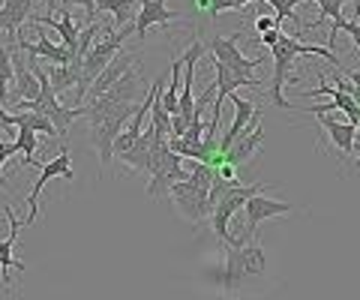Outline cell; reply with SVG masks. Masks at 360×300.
<instances>
[{
  "label": "cell",
  "mask_w": 360,
  "mask_h": 300,
  "mask_svg": "<svg viewBox=\"0 0 360 300\" xmlns=\"http://www.w3.org/2000/svg\"><path fill=\"white\" fill-rule=\"evenodd\" d=\"M274 27H279V25H276V18H270V15H258V18H255V30H258V33L274 30ZM279 30H283V27H279Z\"/></svg>",
  "instance_id": "cell-29"
},
{
  "label": "cell",
  "mask_w": 360,
  "mask_h": 300,
  "mask_svg": "<svg viewBox=\"0 0 360 300\" xmlns=\"http://www.w3.org/2000/svg\"><path fill=\"white\" fill-rule=\"evenodd\" d=\"M342 30H348V37L354 39V48L360 51V21L357 18H345V25H342Z\"/></svg>",
  "instance_id": "cell-28"
},
{
  "label": "cell",
  "mask_w": 360,
  "mask_h": 300,
  "mask_svg": "<svg viewBox=\"0 0 360 300\" xmlns=\"http://www.w3.org/2000/svg\"><path fill=\"white\" fill-rule=\"evenodd\" d=\"M238 39H240V33H234V37H213L210 39V58L213 60H219L222 66H229V70H238V72H250L255 75V70L264 63V58H243V51L238 48Z\"/></svg>",
  "instance_id": "cell-8"
},
{
  "label": "cell",
  "mask_w": 360,
  "mask_h": 300,
  "mask_svg": "<svg viewBox=\"0 0 360 300\" xmlns=\"http://www.w3.org/2000/svg\"><path fill=\"white\" fill-rule=\"evenodd\" d=\"M42 174H39V181L33 183V190H30V198H27V204H30V214L27 219H21L25 226H30V222H37V214H39V193H42V186L54 181V177H63V181H72L75 171H72V157H70V150L60 148V157L58 159H51V162H42L39 165Z\"/></svg>",
  "instance_id": "cell-9"
},
{
  "label": "cell",
  "mask_w": 360,
  "mask_h": 300,
  "mask_svg": "<svg viewBox=\"0 0 360 300\" xmlns=\"http://www.w3.org/2000/svg\"><path fill=\"white\" fill-rule=\"evenodd\" d=\"M153 144H156V129L148 124V129L141 132V138L132 144V150L123 153V162L129 165L132 171H144V174H150V159H153Z\"/></svg>",
  "instance_id": "cell-16"
},
{
  "label": "cell",
  "mask_w": 360,
  "mask_h": 300,
  "mask_svg": "<svg viewBox=\"0 0 360 300\" xmlns=\"http://www.w3.org/2000/svg\"><path fill=\"white\" fill-rule=\"evenodd\" d=\"M315 6H319V18L315 21H309V30H315L319 25H324V18L330 21V46H333V39H336V33L342 30V25H345V15H342V6L348 4V0H312Z\"/></svg>",
  "instance_id": "cell-20"
},
{
  "label": "cell",
  "mask_w": 360,
  "mask_h": 300,
  "mask_svg": "<svg viewBox=\"0 0 360 300\" xmlns=\"http://www.w3.org/2000/svg\"><path fill=\"white\" fill-rule=\"evenodd\" d=\"M357 129H360V124H357ZM357 165H360V157H357Z\"/></svg>",
  "instance_id": "cell-32"
},
{
  "label": "cell",
  "mask_w": 360,
  "mask_h": 300,
  "mask_svg": "<svg viewBox=\"0 0 360 300\" xmlns=\"http://www.w3.org/2000/svg\"><path fill=\"white\" fill-rule=\"evenodd\" d=\"M319 117V126L328 132V138L336 144V150L352 157L354 153V136H357V126L354 124H342V120H333L330 115H315Z\"/></svg>",
  "instance_id": "cell-17"
},
{
  "label": "cell",
  "mask_w": 360,
  "mask_h": 300,
  "mask_svg": "<svg viewBox=\"0 0 360 300\" xmlns=\"http://www.w3.org/2000/svg\"><path fill=\"white\" fill-rule=\"evenodd\" d=\"M99 9L115 15V30H123L132 18H139V0H99L96 13Z\"/></svg>",
  "instance_id": "cell-21"
},
{
  "label": "cell",
  "mask_w": 360,
  "mask_h": 300,
  "mask_svg": "<svg viewBox=\"0 0 360 300\" xmlns=\"http://www.w3.org/2000/svg\"><path fill=\"white\" fill-rule=\"evenodd\" d=\"M267 270V255L258 243H243V247H225V268H222V288L225 294L240 292L252 280H262Z\"/></svg>",
  "instance_id": "cell-3"
},
{
  "label": "cell",
  "mask_w": 360,
  "mask_h": 300,
  "mask_svg": "<svg viewBox=\"0 0 360 300\" xmlns=\"http://www.w3.org/2000/svg\"><path fill=\"white\" fill-rule=\"evenodd\" d=\"M139 105L135 103H117V99H111L108 93L94 99V103H84V117L90 120V141H94V148L99 153V169H103V174H108L111 157H115V141L120 138L127 120L135 117Z\"/></svg>",
  "instance_id": "cell-1"
},
{
  "label": "cell",
  "mask_w": 360,
  "mask_h": 300,
  "mask_svg": "<svg viewBox=\"0 0 360 300\" xmlns=\"http://www.w3.org/2000/svg\"><path fill=\"white\" fill-rule=\"evenodd\" d=\"M262 141H264V129H262V126L246 129V136H243L240 141H234V148L222 157V165H234V169H243V165L252 159V153L262 148Z\"/></svg>",
  "instance_id": "cell-18"
},
{
  "label": "cell",
  "mask_w": 360,
  "mask_h": 300,
  "mask_svg": "<svg viewBox=\"0 0 360 300\" xmlns=\"http://www.w3.org/2000/svg\"><path fill=\"white\" fill-rule=\"evenodd\" d=\"M4 214L9 219V235H6L4 243H0V276H4V285H6V292H9V288H13V276H9V270H18V273L25 270V264H21V261H13V252L18 249V231H21L25 222L15 219L13 207H6Z\"/></svg>",
  "instance_id": "cell-14"
},
{
  "label": "cell",
  "mask_w": 360,
  "mask_h": 300,
  "mask_svg": "<svg viewBox=\"0 0 360 300\" xmlns=\"http://www.w3.org/2000/svg\"><path fill=\"white\" fill-rule=\"evenodd\" d=\"M201 4H205V0H201ZM225 4H229V0H207V13H210V18L222 15V13H225Z\"/></svg>",
  "instance_id": "cell-30"
},
{
  "label": "cell",
  "mask_w": 360,
  "mask_h": 300,
  "mask_svg": "<svg viewBox=\"0 0 360 300\" xmlns=\"http://www.w3.org/2000/svg\"><path fill=\"white\" fill-rule=\"evenodd\" d=\"M49 6H51V15H33L30 21L33 25H45V27H54L60 33V39H63V46L70 48L72 54L78 51V39H82V27L72 21L70 15V6H60V0H49Z\"/></svg>",
  "instance_id": "cell-12"
},
{
  "label": "cell",
  "mask_w": 360,
  "mask_h": 300,
  "mask_svg": "<svg viewBox=\"0 0 360 300\" xmlns=\"http://www.w3.org/2000/svg\"><path fill=\"white\" fill-rule=\"evenodd\" d=\"M0 186H4V183H0Z\"/></svg>",
  "instance_id": "cell-33"
},
{
  "label": "cell",
  "mask_w": 360,
  "mask_h": 300,
  "mask_svg": "<svg viewBox=\"0 0 360 300\" xmlns=\"http://www.w3.org/2000/svg\"><path fill=\"white\" fill-rule=\"evenodd\" d=\"M267 186L264 183H252V186H240L238 193H231V195H225V198H219L217 204H213V210H210V228H213V235L219 237V243L222 247H229L231 243V235H229V226H231V219H234V214L250 202V198L255 195V193H264Z\"/></svg>",
  "instance_id": "cell-5"
},
{
  "label": "cell",
  "mask_w": 360,
  "mask_h": 300,
  "mask_svg": "<svg viewBox=\"0 0 360 300\" xmlns=\"http://www.w3.org/2000/svg\"><path fill=\"white\" fill-rule=\"evenodd\" d=\"M180 63H184L180 58L172 63V81H168V91H162V108L172 117L180 115V96H177V87H180Z\"/></svg>",
  "instance_id": "cell-24"
},
{
  "label": "cell",
  "mask_w": 360,
  "mask_h": 300,
  "mask_svg": "<svg viewBox=\"0 0 360 300\" xmlns=\"http://www.w3.org/2000/svg\"><path fill=\"white\" fill-rule=\"evenodd\" d=\"M184 171V157H177L168 141L156 138L153 144V159H150V183H148V198L150 202H160L162 195L172 193V186L177 181H186Z\"/></svg>",
  "instance_id": "cell-4"
},
{
  "label": "cell",
  "mask_w": 360,
  "mask_h": 300,
  "mask_svg": "<svg viewBox=\"0 0 360 300\" xmlns=\"http://www.w3.org/2000/svg\"><path fill=\"white\" fill-rule=\"evenodd\" d=\"M270 54H274V87H270V103H276L279 108H295L288 103V99L283 96V87L288 81V70L295 66L297 58H303V54H315V58H324L328 63H333L336 70H342L340 60H336V54L330 48L324 46H307V42H300L297 37H288V33H283L279 37V42L274 48H270Z\"/></svg>",
  "instance_id": "cell-2"
},
{
  "label": "cell",
  "mask_w": 360,
  "mask_h": 300,
  "mask_svg": "<svg viewBox=\"0 0 360 300\" xmlns=\"http://www.w3.org/2000/svg\"><path fill=\"white\" fill-rule=\"evenodd\" d=\"M243 210H246V235L243 237H255L258 228H262V222L291 214L295 204H291V202H279V198H270L264 193H255L250 202L243 204Z\"/></svg>",
  "instance_id": "cell-6"
},
{
  "label": "cell",
  "mask_w": 360,
  "mask_h": 300,
  "mask_svg": "<svg viewBox=\"0 0 360 300\" xmlns=\"http://www.w3.org/2000/svg\"><path fill=\"white\" fill-rule=\"evenodd\" d=\"M37 4L39 0H4V6H0V33L15 37L25 27V21L33 18V6Z\"/></svg>",
  "instance_id": "cell-15"
},
{
  "label": "cell",
  "mask_w": 360,
  "mask_h": 300,
  "mask_svg": "<svg viewBox=\"0 0 360 300\" xmlns=\"http://www.w3.org/2000/svg\"><path fill=\"white\" fill-rule=\"evenodd\" d=\"M96 4L99 0H60V6H82V9H87V21H96Z\"/></svg>",
  "instance_id": "cell-25"
},
{
  "label": "cell",
  "mask_w": 360,
  "mask_h": 300,
  "mask_svg": "<svg viewBox=\"0 0 360 300\" xmlns=\"http://www.w3.org/2000/svg\"><path fill=\"white\" fill-rule=\"evenodd\" d=\"M279 37H283V30H279V27H274V30H264V33H262V42H264V46L274 48L276 42H279Z\"/></svg>",
  "instance_id": "cell-31"
},
{
  "label": "cell",
  "mask_w": 360,
  "mask_h": 300,
  "mask_svg": "<svg viewBox=\"0 0 360 300\" xmlns=\"http://www.w3.org/2000/svg\"><path fill=\"white\" fill-rule=\"evenodd\" d=\"M139 63H141V54H139V51L120 48V51L115 54V60H111V63L105 66V70H103V75H99V79L94 81V87H90V93H87L84 103H94V99H99V96H103V93L108 91L111 84H117V81L123 79V75H127V72L132 70V66H139Z\"/></svg>",
  "instance_id": "cell-11"
},
{
  "label": "cell",
  "mask_w": 360,
  "mask_h": 300,
  "mask_svg": "<svg viewBox=\"0 0 360 300\" xmlns=\"http://www.w3.org/2000/svg\"><path fill=\"white\" fill-rule=\"evenodd\" d=\"M172 198L186 219L201 222L205 216H210V190H205V186H195L193 181H177L172 186Z\"/></svg>",
  "instance_id": "cell-7"
},
{
  "label": "cell",
  "mask_w": 360,
  "mask_h": 300,
  "mask_svg": "<svg viewBox=\"0 0 360 300\" xmlns=\"http://www.w3.org/2000/svg\"><path fill=\"white\" fill-rule=\"evenodd\" d=\"M13 144H15V153H25V165H37V150H42L37 141V129L18 126V138Z\"/></svg>",
  "instance_id": "cell-23"
},
{
  "label": "cell",
  "mask_w": 360,
  "mask_h": 300,
  "mask_svg": "<svg viewBox=\"0 0 360 300\" xmlns=\"http://www.w3.org/2000/svg\"><path fill=\"white\" fill-rule=\"evenodd\" d=\"M0 103L6 108L18 105V96H15V66H13V48L0 46Z\"/></svg>",
  "instance_id": "cell-19"
},
{
  "label": "cell",
  "mask_w": 360,
  "mask_h": 300,
  "mask_svg": "<svg viewBox=\"0 0 360 300\" xmlns=\"http://www.w3.org/2000/svg\"><path fill=\"white\" fill-rule=\"evenodd\" d=\"M49 79H51L54 93H63V91H70V87H78V81H82V60H72V63H63V66H51Z\"/></svg>",
  "instance_id": "cell-22"
},
{
  "label": "cell",
  "mask_w": 360,
  "mask_h": 300,
  "mask_svg": "<svg viewBox=\"0 0 360 300\" xmlns=\"http://www.w3.org/2000/svg\"><path fill=\"white\" fill-rule=\"evenodd\" d=\"M172 21H184V15L165 6V0H139V18H135V37L144 39L150 27H168Z\"/></svg>",
  "instance_id": "cell-13"
},
{
  "label": "cell",
  "mask_w": 360,
  "mask_h": 300,
  "mask_svg": "<svg viewBox=\"0 0 360 300\" xmlns=\"http://www.w3.org/2000/svg\"><path fill=\"white\" fill-rule=\"evenodd\" d=\"M13 126H15V117L9 115V108L0 103V132H4V136H13Z\"/></svg>",
  "instance_id": "cell-26"
},
{
  "label": "cell",
  "mask_w": 360,
  "mask_h": 300,
  "mask_svg": "<svg viewBox=\"0 0 360 300\" xmlns=\"http://www.w3.org/2000/svg\"><path fill=\"white\" fill-rule=\"evenodd\" d=\"M9 157H15V144L13 141H0V183H4V162Z\"/></svg>",
  "instance_id": "cell-27"
},
{
  "label": "cell",
  "mask_w": 360,
  "mask_h": 300,
  "mask_svg": "<svg viewBox=\"0 0 360 300\" xmlns=\"http://www.w3.org/2000/svg\"><path fill=\"white\" fill-rule=\"evenodd\" d=\"M15 42H18V48L27 54V60L45 58V60H51L54 66H63V63H72V60H75V54L66 48V46H54L45 30H37V42H27L25 27H21V30L15 33Z\"/></svg>",
  "instance_id": "cell-10"
}]
</instances>
